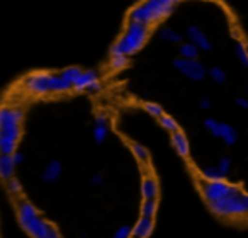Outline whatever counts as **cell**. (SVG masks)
Segmentation results:
<instances>
[{
	"label": "cell",
	"instance_id": "1",
	"mask_svg": "<svg viewBox=\"0 0 248 238\" xmlns=\"http://www.w3.org/2000/svg\"><path fill=\"white\" fill-rule=\"evenodd\" d=\"M22 109L14 106H4L0 111V150L2 155H14L22 135Z\"/></svg>",
	"mask_w": 248,
	"mask_h": 238
},
{
	"label": "cell",
	"instance_id": "2",
	"mask_svg": "<svg viewBox=\"0 0 248 238\" xmlns=\"http://www.w3.org/2000/svg\"><path fill=\"white\" fill-rule=\"evenodd\" d=\"M17 220L32 238H62L60 231L39 216L38 209L29 201H21L17 204Z\"/></svg>",
	"mask_w": 248,
	"mask_h": 238
},
{
	"label": "cell",
	"instance_id": "3",
	"mask_svg": "<svg viewBox=\"0 0 248 238\" xmlns=\"http://www.w3.org/2000/svg\"><path fill=\"white\" fill-rule=\"evenodd\" d=\"M148 31L150 26L141 24V22H135L129 21L128 26H126V31L124 34L117 39L116 43L110 48V56L112 55H126L131 56L135 55L136 51L143 48V45L148 39Z\"/></svg>",
	"mask_w": 248,
	"mask_h": 238
},
{
	"label": "cell",
	"instance_id": "4",
	"mask_svg": "<svg viewBox=\"0 0 248 238\" xmlns=\"http://www.w3.org/2000/svg\"><path fill=\"white\" fill-rule=\"evenodd\" d=\"M175 5L167 4L163 0H143L141 4L131 9L129 12V21L141 22V24L152 26L155 22L165 19L167 16L172 14Z\"/></svg>",
	"mask_w": 248,
	"mask_h": 238
},
{
	"label": "cell",
	"instance_id": "5",
	"mask_svg": "<svg viewBox=\"0 0 248 238\" xmlns=\"http://www.w3.org/2000/svg\"><path fill=\"white\" fill-rule=\"evenodd\" d=\"M209 209L221 218H243L248 214V194L240 189L224 199L209 203Z\"/></svg>",
	"mask_w": 248,
	"mask_h": 238
},
{
	"label": "cell",
	"instance_id": "6",
	"mask_svg": "<svg viewBox=\"0 0 248 238\" xmlns=\"http://www.w3.org/2000/svg\"><path fill=\"white\" fill-rule=\"evenodd\" d=\"M236 190H240V187L226 182V180H206V182L201 184V192H202L204 199L207 201V204L224 199L226 196L236 192Z\"/></svg>",
	"mask_w": 248,
	"mask_h": 238
},
{
	"label": "cell",
	"instance_id": "7",
	"mask_svg": "<svg viewBox=\"0 0 248 238\" xmlns=\"http://www.w3.org/2000/svg\"><path fill=\"white\" fill-rule=\"evenodd\" d=\"M204 128L214 136V138H221L226 146H233L238 142V131L231 125L223 121H217L213 117L204 119Z\"/></svg>",
	"mask_w": 248,
	"mask_h": 238
},
{
	"label": "cell",
	"instance_id": "8",
	"mask_svg": "<svg viewBox=\"0 0 248 238\" xmlns=\"http://www.w3.org/2000/svg\"><path fill=\"white\" fill-rule=\"evenodd\" d=\"M172 65L182 73L184 77H187L189 80L194 82H201L207 77V70L204 66V63H201L199 60H186V58H175L172 62Z\"/></svg>",
	"mask_w": 248,
	"mask_h": 238
},
{
	"label": "cell",
	"instance_id": "9",
	"mask_svg": "<svg viewBox=\"0 0 248 238\" xmlns=\"http://www.w3.org/2000/svg\"><path fill=\"white\" fill-rule=\"evenodd\" d=\"M51 79H53V73L36 72L24 80V87L31 94H36V95L51 94Z\"/></svg>",
	"mask_w": 248,
	"mask_h": 238
},
{
	"label": "cell",
	"instance_id": "10",
	"mask_svg": "<svg viewBox=\"0 0 248 238\" xmlns=\"http://www.w3.org/2000/svg\"><path fill=\"white\" fill-rule=\"evenodd\" d=\"M186 34H187V38H189L190 43H194L196 46H199L201 51H211L213 43L209 41V38H207V34L202 31V29H199L197 26H187Z\"/></svg>",
	"mask_w": 248,
	"mask_h": 238
},
{
	"label": "cell",
	"instance_id": "11",
	"mask_svg": "<svg viewBox=\"0 0 248 238\" xmlns=\"http://www.w3.org/2000/svg\"><path fill=\"white\" fill-rule=\"evenodd\" d=\"M107 133H109V117L106 114H99L95 117V123H93L92 136L95 140V143H104L107 138Z\"/></svg>",
	"mask_w": 248,
	"mask_h": 238
},
{
	"label": "cell",
	"instance_id": "12",
	"mask_svg": "<svg viewBox=\"0 0 248 238\" xmlns=\"http://www.w3.org/2000/svg\"><path fill=\"white\" fill-rule=\"evenodd\" d=\"M62 174H63V163L60 160H49L46 163L45 170H43V182L46 184L56 182L62 177Z\"/></svg>",
	"mask_w": 248,
	"mask_h": 238
},
{
	"label": "cell",
	"instance_id": "13",
	"mask_svg": "<svg viewBox=\"0 0 248 238\" xmlns=\"http://www.w3.org/2000/svg\"><path fill=\"white\" fill-rule=\"evenodd\" d=\"M153 218H146V216H141L138 220V223L133 226V238H148L153 231Z\"/></svg>",
	"mask_w": 248,
	"mask_h": 238
},
{
	"label": "cell",
	"instance_id": "14",
	"mask_svg": "<svg viewBox=\"0 0 248 238\" xmlns=\"http://www.w3.org/2000/svg\"><path fill=\"white\" fill-rule=\"evenodd\" d=\"M97 80H99L97 72H93V70H83L78 75V79L75 80V83H73V89L78 90V92H87L89 87L92 85L93 82H97Z\"/></svg>",
	"mask_w": 248,
	"mask_h": 238
},
{
	"label": "cell",
	"instance_id": "15",
	"mask_svg": "<svg viewBox=\"0 0 248 238\" xmlns=\"http://www.w3.org/2000/svg\"><path fill=\"white\" fill-rule=\"evenodd\" d=\"M172 145H173V148H175V152L179 153L180 157H189V150H190V146H189V140H187V136L184 135L182 131H175V133H172Z\"/></svg>",
	"mask_w": 248,
	"mask_h": 238
},
{
	"label": "cell",
	"instance_id": "16",
	"mask_svg": "<svg viewBox=\"0 0 248 238\" xmlns=\"http://www.w3.org/2000/svg\"><path fill=\"white\" fill-rule=\"evenodd\" d=\"M16 162L12 155H2L0 157V175L4 177L5 180L12 179L14 177V170H16Z\"/></svg>",
	"mask_w": 248,
	"mask_h": 238
},
{
	"label": "cell",
	"instance_id": "17",
	"mask_svg": "<svg viewBox=\"0 0 248 238\" xmlns=\"http://www.w3.org/2000/svg\"><path fill=\"white\" fill-rule=\"evenodd\" d=\"M143 199H156L158 197V182L153 177H146L141 184Z\"/></svg>",
	"mask_w": 248,
	"mask_h": 238
},
{
	"label": "cell",
	"instance_id": "18",
	"mask_svg": "<svg viewBox=\"0 0 248 238\" xmlns=\"http://www.w3.org/2000/svg\"><path fill=\"white\" fill-rule=\"evenodd\" d=\"M179 55H180V58H186V60H197L201 55V48L190 41L182 43L179 48Z\"/></svg>",
	"mask_w": 248,
	"mask_h": 238
},
{
	"label": "cell",
	"instance_id": "19",
	"mask_svg": "<svg viewBox=\"0 0 248 238\" xmlns=\"http://www.w3.org/2000/svg\"><path fill=\"white\" fill-rule=\"evenodd\" d=\"M158 36L163 41H169V43H172V45H182V41H184V36L170 28H162L158 31Z\"/></svg>",
	"mask_w": 248,
	"mask_h": 238
},
{
	"label": "cell",
	"instance_id": "20",
	"mask_svg": "<svg viewBox=\"0 0 248 238\" xmlns=\"http://www.w3.org/2000/svg\"><path fill=\"white\" fill-rule=\"evenodd\" d=\"M201 175H202L206 180H224V179H226L217 165L206 167V169H202V170H201Z\"/></svg>",
	"mask_w": 248,
	"mask_h": 238
},
{
	"label": "cell",
	"instance_id": "21",
	"mask_svg": "<svg viewBox=\"0 0 248 238\" xmlns=\"http://www.w3.org/2000/svg\"><path fill=\"white\" fill-rule=\"evenodd\" d=\"M156 209H158V201L156 199H145L141 204V216L155 218Z\"/></svg>",
	"mask_w": 248,
	"mask_h": 238
},
{
	"label": "cell",
	"instance_id": "22",
	"mask_svg": "<svg viewBox=\"0 0 248 238\" xmlns=\"http://www.w3.org/2000/svg\"><path fill=\"white\" fill-rule=\"evenodd\" d=\"M207 77L216 83L226 82V73H224V70L219 68V66H211V68L207 70Z\"/></svg>",
	"mask_w": 248,
	"mask_h": 238
},
{
	"label": "cell",
	"instance_id": "23",
	"mask_svg": "<svg viewBox=\"0 0 248 238\" xmlns=\"http://www.w3.org/2000/svg\"><path fill=\"white\" fill-rule=\"evenodd\" d=\"M82 72H83V70H82V68H78V66H70V68L62 70V72H60V75H62L65 80H68V82L73 85V83H75V80L78 79V75H80Z\"/></svg>",
	"mask_w": 248,
	"mask_h": 238
},
{
	"label": "cell",
	"instance_id": "24",
	"mask_svg": "<svg viewBox=\"0 0 248 238\" xmlns=\"http://www.w3.org/2000/svg\"><path fill=\"white\" fill-rule=\"evenodd\" d=\"M234 49H236V56L240 60V63L245 68H248V46L245 43H236Z\"/></svg>",
	"mask_w": 248,
	"mask_h": 238
},
{
	"label": "cell",
	"instance_id": "25",
	"mask_svg": "<svg viewBox=\"0 0 248 238\" xmlns=\"http://www.w3.org/2000/svg\"><path fill=\"white\" fill-rule=\"evenodd\" d=\"M129 63V56L126 55H112L110 56V66L114 70H121V68H126Z\"/></svg>",
	"mask_w": 248,
	"mask_h": 238
},
{
	"label": "cell",
	"instance_id": "26",
	"mask_svg": "<svg viewBox=\"0 0 248 238\" xmlns=\"http://www.w3.org/2000/svg\"><path fill=\"white\" fill-rule=\"evenodd\" d=\"M160 125H162L163 128H165L167 131H170V133L179 131V125H177V121L173 119V117L167 116V114H163V116L160 117Z\"/></svg>",
	"mask_w": 248,
	"mask_h": 238
},
{
	"label": "cell",
	"instance_id": "27",
	"mask_svg": "<svg viewBox=\"0 0 248 238\" xmlns=\"http://www.w3.org/2000/svg\"><path fill=\"white\" fill-rule=\"evenodd\" d=\"M131 150H133V153L136 155V159L141 160V162H146V160L150 159L148 150H146L143 145H140V143H133V145H131Z\"/></svg>",
	"mask_w": 248,
	"mask_h": 238
},
{
	"label": "cell",
	"instance_id": "28",
	"mask_svg": "<svg viewBox=\"0 0 248 238\" xmlns=\"http://www.w3.org/2000/svg\"><path fill=\"white\" fill-rule=\"evenodd\" d=\"M5 187H7V190L11 194H14V196H17V194H21L22 192V186H21V182H19L16 177H12V179H9V180H5Z\"/></svg>",
	"mask_w": 248,
	"mask_h": 238
},
{
	"label": "cell",
	"instance_id": "29",
	"mask_svg": "<svg viewBox=\"0 0 248 238\" xmlns=\"http://www.w3.org/2000/svg\"><path fill=\"white\" fill-rule=\"evenodd\" d=\"M145 111L148 114H152V116H155V117H162L163 116V109H162V106H158V104H155V102H145Z\"/></svg>",
	"mask_w": 248,
	"mask_h": 238
},
{
	"label": "cell",
	"instance_id": "30",
	"mask_svg": "<svg viewBox=\"0 0 248 238\" xmlns=\"http://www.w3.org/2000/svg\"><path fill=\"white\" fill-rule=\"evenodd\" d=\"M112 238H133V228L128 224H123L112 233Z\"/></svg>",
	"mask_w": 248,
	"mask_h": 238
},
{
	"label": "cell",
	"instance_id": "31",
	"mask_svg": "<svg viewBox=\"0 0 248 238\" xmlns=\"http://www.w3.org/2000/svg\"><path fill=\"white\" fill-rule=\"evenodd\" d=\"M217 167H219V170L223 172V175L226 177L231 169V159L230 157H221V160L217 162Z\"/></svg>",
	"mask_w": 248,
	"mask_h": 238
},
{
	"label": "cell",
	"instance_id": "32",
	"mask_svg": "<svg viewBox=\"0 0 248 238\" xmlns=\"http://www.w3.org/2000/svg\"><path fill=\"white\" fill-rule=\"evenodd\" d=\"M199 107H201V109H204V111L211 109V100L207 99V97H201V99H199Z\"/></svg>",
	"mask_w": 248,
	"mask_h": 238
},
{
	"label": "cell",
	"instance_id": "33",
	"mask_svg": "<svg viewBox=\"0 0 248 238\" xmlns=\"http://www.w3.org/2000/svg\"><path fill=\"white\" fill-rule=\"evenodd\" d=\"M236 106L238 107H241V109H245V111H248V100L247 99H243V97H236Z\"/></svg>",
	"mask_w": 248,
	"mask_h": 238
},
{
	"label": "cell",
	"instance_id": "34",
	"mask_svg": "<svg viewBox=\"0 0 248 238\" xmlns=\"http://www.w3.org/2000/svg\"><path fill=\"white\" fill-rule=\"evenodd\" d=\"M92 184L93 186H102V182H104V177L100 175V174H95V175H92Z\"/></svg>",
	"mask_w": 248,
	"mask_h": 238
},
{
	"label": "cell",
	"instance_id": "35",
	"mask_svg": "<svg viewBox=\"0 0 248 238\" xmlns=\"http://www.w3.org/2000/svg\"><path fill=\"white\" fill-rule=\"evenodd\" d=\"M12 157H14V162H16V165H21V163L24 162V153H21V152H16Z\"/></svg>",
	"mask_w": 248,
	"mask_h": 238
},
{
	"label": "cell",
	"instance_id": "36",
	"mask_svg": "<svg viewBox=\"0 0 248 238\" xmlns=\"http://www.w3.org/2000/svg\"><path fill=\"white\" fill-rule=\"evenodd\" d=\"M99 90H100V82H99V80H97V82H93L92 85L89 87V90H87V92L93 94V92H99Z\"/></svg>",
	"mask_w": 248,
	"mask_h": 238
},
{
	"label": "cell",
	"instance_id": "37",
	"mask_svg": "<svg viewBox=\"0 0 248 238\" xmlns=\"http://www.w3.org/2000/svg\"><path fill=\"white\" fill-rule=\"evenodd\" d=\"M163 2H167V4H172V5L177 4V0H163Z\"/></svg>",
	"mask_w": 248,
	"mask_h": 238
},
{
	"label": "cell",
	"instance_id": "38",
	"mask_svg": "<svg viewBox=\"0 0 248 238\" xmlns=\"http://www.w3.org/2000/svg\"><path fill=\"white\" fill-rule=\"evenodd\" d=\"M247 218H248V214H247Z\"/></svg>",
	"mask_w": 248,
	"mask_h": 238
}]
</instances>
